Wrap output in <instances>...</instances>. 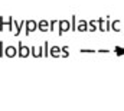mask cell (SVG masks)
Returning <instances> with one entry per match:
<instances>
[{
  "mask_svg": "<svg viewBox=\"0 0 124 111\" xmlns=\"http://www.w3.org/2000/svg\"><path fill=\"white\" fill-rule=\"evenodd\" d=\"M17 54H19V51H17L16 46H13V45H9V46L6 48V51H4V55L7 56V58H15Z\"/></svg>",
  "mask_w": 124,
  "mask_h": 111,
  "instance_id": "1",
  "label": "cell"
},
{
  "mask_svg": "<svg viewBox=\"0 0 124 111\" xmlns=\"http://www.w3.org/2000/svg\"><path fill=\"white\" fill-rule=\"evenodd\" d=\"M25 25H26V35H31L32 32H35L38 29V23L35 20H28Z\"/></svg>",
  "mask_w": 124,
  "mask_h": 111,
  "instance_id": "2",
  "label": "cell"
},
{
  "mask_svg": "<svg viewBox=\"0 0 124 111\" xmlns=\"http://www.w3.org/2000/svg\"><path fill=\"white\" fill-rule=\"evenodd\" d=\"M69 28H71V23L68 20H61L59 22V36L63 35V32H68Z\"/></svg>",
  "mask_w": 124,
  "mask_h": 111,
  "instance_id": "3",
  "label": "cell"
},
{
  "mask_svg": "<svg viewBox=\"0 0 124 111\" xmlns=\"http://www.w3.org/2000/svg\"><path fill=\"white\" fill-rule=\"evenodd\" d=\"M31 52H32V49H29V46L20 45V48H19V56L20 58H28L31 55Z\"/></svg>",
  "mask_w": 124,
  "mask_h": 111,
  "instance_id": "4",
  "label": "cell"
},
{
  "mask_svg": "<svg viewBox=\"0 0 124 111\" xmlns=\"http://www.w3.org/2000/svg\"><path fill=\"white\" fill-rule=\"evenodd\" d=\"M49 25H51V22L42 19V20L38 23V29H39L40 32H49Z\"/></svg>",
  "mask_w": 124,
  "mask_h": 111,
  "instance_id": "5",
  "label": "cell"
},
{
  "mask_svg": "<svg viewBox=\"0 0 124 111\" xmlns=\"http://www.w3.org/2000/svg\"><path fill=\"white\" fill-rule=\"evenodd\" d=\"M77 30H78V32H81V33H85V32H88V22H85V20H81V22L78 23V26H77Z\"/></svg>",
  "mask_w": 124,
  "mask_h": 111,
  "instance_id": "6",
  "label": "cell"
},
{
  "mask_svg": "<svg viewBox=\"0 0 124 111\" xmlns=\"http://www.w3.org/2000/svg\"><path fill=\"white\" fill-rule=\"evenodd\" d=\"M62 51V48H59V46H51V56L52 58H61L59 56V52Z\"/></svg>",
  "mask_w": 124,
  "mask_h": 111,
  "instance_id": "7",
  "label": "cell"
},
{
  "mask_svg": "<svg viewBox=\"0 0 124 111\" xmlns=\"http://www.w3.org/2000/svg\"><path fill=\"white\" fill-rule=\"evenodd\" d=\"M120 23H121L120 20H116L114 23H111V29H113L114 32H120V30H121V26H120Z\"/></svg>",
  "mask_w": 124,
  "mask_h": 111,
  "instance_id": "8",
  "label": "cell"
},
{
  "mask_svg": "<svg viewBox=\"0 0 124 111\" xmlns=\"http://www.w3.org/2000/svg\"><path fill=\"white\" fill-rule=\"evenodd\" d=\"M97 23L98 22H94V20L88 22V32H95L97 30Z\"/></svg>",
  "mask_w": 124,
  "mask_h": 111,
  "instance_id": "9",
  "label": "cell"
},
{
  "mask_svg": "<svg viewBox=\"0 0 124 111\" xmlns=\"http://www.w3.org/2000/svg\"><path fill=\"white\" fill-rule=\"evenodd\" d=\"M55 23H56L55 20H52V22H51V25H49V30H51V32H54V29H55Z\"/></svg>",
  "mask_w": 124,
  "mask_h": 111,
  "instance_id": "10",
  "label": "cell"
},
{
  "mask_svg": "<svg viewBox=\"0 0 124 111\" xmlns=\"http://www.w3.org/2000/svg\"><path fill=\"white\" fill-rule=\"evenodd\" d=\"M68 56H69V52H68V51H65V52L61 55V58H68Z\"/></svg>",
  "mask_w": 124,
  "mask_h": 111,
  "instance_id": "11",
  "label": "cell"
},
{
  "mask_svg": "<svg viewBox=\"0 0 124 111\" xmlns=\"http://www.w3.org/2000/svg\"><path fill=\"white\" fill-rule=\"evenodd\" d=\"M117 54H118V55H121V54H124V49H120V48L117 46Z\"/></svg>",
  "mask_w": 124,
  "mask_h": 111,
  "instance_id": "12",
  "label": "cell"
},
{
  "mask_svg": "<svg viewBox=\"0 0 124 111\" xmlns=\"http://www.w3.org/2000/svg\"><path fill=\"white\" fill-rule=\"evenodd\" d=\"M68 48H69L68 45H63V46H62V52H65V51H68Z\"/></svg>",
  "mask_w": 124,
  "mask_h": 111,
  "instance_id": "13",
  "label": "cell"
}]
</instances>
